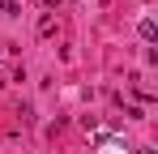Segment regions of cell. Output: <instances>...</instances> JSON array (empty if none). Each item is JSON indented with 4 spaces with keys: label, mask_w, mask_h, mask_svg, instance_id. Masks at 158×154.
Listing matches in <instances>:
<instances>
[{
    "label": "cell",
    "mask_w": 158,
    "mask_h": 154,
    "mask_svg": "<svg viewBox=\"0 0 158 154\" xmlns=\"http://www.w3.org/2000/svg\"><path fill=\"white\" fill-rule=\"evenodd\" d=\"M137 34L145 39V43H154V34H158V26L150 22V17H141V26H137Z\"/></svg>",
    "instance_id": "cell-1"
},
{
    "label": "cell",
    "mask_w": 158,
    "mask_h": 154,
    "mask_svg": "<svg viewBox=\"0 0 158 154\" xmlns=\"http://www.w3.org/2000/svg\"><path fill=\"white\" fill-rule=\"evenodd\" d=\"M39 34H43V39H52V34H56V17H52V13L39 17Z\"/></svg>",
    "instance_id": "cell-2"
},
{
    "label": "cell",
    "mask_w": 158,
    "mask_h": 154,
    "mask_svg": "<svg viewBox=\"0 0 158 154\" xmlns=\"http://www.w3.org/2000/svg\"><path fill=\"white\" fill-rule=\"evenodd\" d=\"M0 13H4V17H17L22 4H17V0H0Z\"/></svg>",
    "instance_id": "cell-3"
},
{
    "label": "cell",
    "mask_w": 158,
    "mask_h": 154,
    "mask_svg": "<svg viewBox=\"0 0 158 154\" xmlns=\"http://www.w3.org/2000/svg\"><path fill=\"white\" fill-rule=\"evenodd\" d=\"M43 4H47V9H60V0H43Z\"/></svg>",
    "instance_id": "cell-4"
}]
</instances>
